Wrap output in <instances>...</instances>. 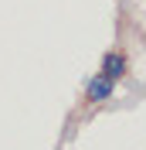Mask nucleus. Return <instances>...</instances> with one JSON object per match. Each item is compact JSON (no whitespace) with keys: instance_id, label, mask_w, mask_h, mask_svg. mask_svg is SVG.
I'll return each instance as SVG.
<instances>
[{"instance_id":"obj_1","label":"nucleus","mask_w":146,"mask_h":150,"mask_svg":"<svg viewBox=\"0 0 146 150\" xmlns=\"http://www.w3.org/2000/svg\"><path fill=\"white\" fill-rule=\"evenodd\" d=\"M112 96H116V82H112L109 75H92L88 79V85H85V99L88 103H109Z\"/></svg>"},{"instance_id":"obj_2","label":"nucleus","mask_w":146,"mask_h":150,"mask_svg":"<svg viewBox=\"0 0 146 150\" xmlns=\"http://www.w3.org/2000/svg\"><path fill=\"white\" fill-rule=\"evenodd\" d=\"M126 68H129V62H126L122 51H105V55H102V68H99V72L109 75L112 82H119V79L126 75Z\"/></svg>"}]
</instances>
